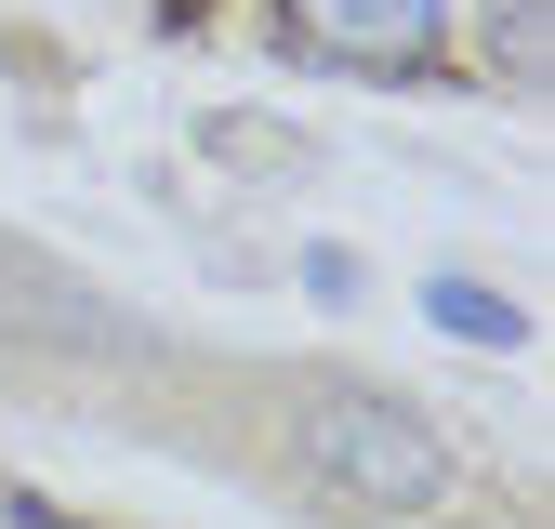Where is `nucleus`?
<instances>
[{
	"mask_svg": "<svg viewBox=\"0 0 555 529\" xmlns=\"http://www.w3.org/2000/svg\"><path fill=\"white\" fill-rule=\"evenodd\" d=\"M0 529H80V516H53V503H0Z\"/></svg>",
	"mask_w": 555,
	"mask_h": 529,
	"instance_id": "nucleus-5",
	"label": "nucleus"
},
{
	"mask_svg": "<svg viewBox=\"0 0 555 529\" xmlns=\"http://www.w3.org/2000/svg\"><path fill=\"white\" fill-rule=\"evenodd\" d=\"M305 53L358 66V80H424L437 40H450V0H278Z\"/></svg>",
	"mask_w": 555,
	"mask_h": 529,
	"instance_id": "nucleus-2",
	"label": "nucleus"
},
{
	"mask_svg": "<svg viewBox=\"0 0 555 529\" xmlns=\"http://www.w3.org/2000/svg\"><path fill=\"white\" fill-rule=\"evenodd\" d=\"M490 66H503V93H542V66H555L542 0H490Z\"/></svg>",
	"mask_w": 555,
	"mask_h": 529,
	"instance_id": "nucleus-4",
	"label": "nucleus"
},
{
	"mask_svg": "<svg viewBox=\"0 0 555 529\" xmlns=\"http://www.w3.org/2000/svg\"><path fill=\"white\" fill-rule=\"evenodd\" d=\"M305 463L358 516H437L450 503V437L410 424L397 397H318V411H305Z\"/></svg>",
	"mask_w": 555,
	"mask_h": 529,
	"instance_id": "nucleus-1",
	"label": "nucleus"
},
{
	"mask_svg": "<svg viewBox=\"0 0 555 529\" xmlns=\"http://www.w3.org/2000/svg\"><path fill=\"white\" fill-rule=\"evenodd\" d=\"M424 305H437V318L463 331V345H490V358H516V345H529V318H516V305H503L490 279H437Z\"/></svg>",
	"mask_w": 555,
	"mask_h": 529,
	"instance_id": "nucleus-3",
	"label": "nucleus"
}]
</instances>
